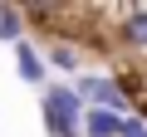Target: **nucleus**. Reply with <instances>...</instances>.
Masks as SVG:
<instances>
[{"mask_svg":"<svg viewBox=\"0 0 147 137\" xmlns=\"http://www.w3.org/2000/svg\"><path fill=\"white\" fill-rule=\"evenodd\" d=\"M44 132L49 137H84L79 127H84V98L74 93V83H54V88H44Z\"/></svg>","mask_w":147,"mask_h":137,"instance_id":"1","label":"nucleus"},{"mask_svg":"<svg viewBox=\"0 0 147 137\" xmlns=\"http://www.w3.org/2000/svg\"><path fill=\"white\" fill-rule=\"evenodd\" d=\"M74 93L84 98V108H108V113L132 118V108H127L123 88L113 83V74H79V79H74Z\"/></svg>","mask_w":147,"mask_h":137,"instance_id":"2","label":"nucleus"},{"mask_svg":"<svg viewBox=\"0 0 147 137\" xmlns=\"http://www.w3.org/2000/svg\"><path fill=\"white\" fill-rule=\"evenodd\" d=\"M113 49H123V54H147V5H123V10H118Z\"/></svg>","mask_w":147,"mask_h":137,"instance_id":"3","label":"nucleus"},{"mask_svg":"<svg viewBox=\"0 0 147 137\" xmlns=\"http://www.w3.org/2000/svg\"><path fill=\"white\" fill-rule=\"evenodd\" d=\"M15 68H20L25 83H44V68H49V64H44V54L34 49V39H20V44H15Z\"/></svg>","mask_w":147,"mask_h":137,"instance_id":"4","label":"nucleus"},{"mask_svg":"<svg viewBox=\"0 0 147 137\" xmlns=\"http://www.w3.org/2000/svg\"><path fill=\"white\" fill-rule=\"evenodd\" d=\"M0 39L5 44H20V39H30V20H25V5H0Z\"/></svg>","mask_w":147,"mask_h":137,"instance_id":"5","label":"nucleus"},{"mask_svg":"<svg viewBox=\"0 0 147 137\" xmlns=\"http://www.w3.org/2000/svg\"><path fill=\"white\" fill-rule=\"evenodd\" d=\"M44 64H54L59 74H79V64H84V49L79 44H49V54H44Z\"/></svg>","mask_w":147,"mask_h":137,"instance_id":"6","label":"nucleus"},{"mask_svg":"<svg viewBox=\"0 0 147 137\" xmlns=\"http://www.w3.org/2000/svg\"><path fill=\"white\" fill-rule=\"evenodd\" d=\"M118 137H147V122L142 118H123V132Z\"/></svg>","mask_w":147,"mask_h":137,"instance_id":"7","label":"nucleus"}]
</instances>
